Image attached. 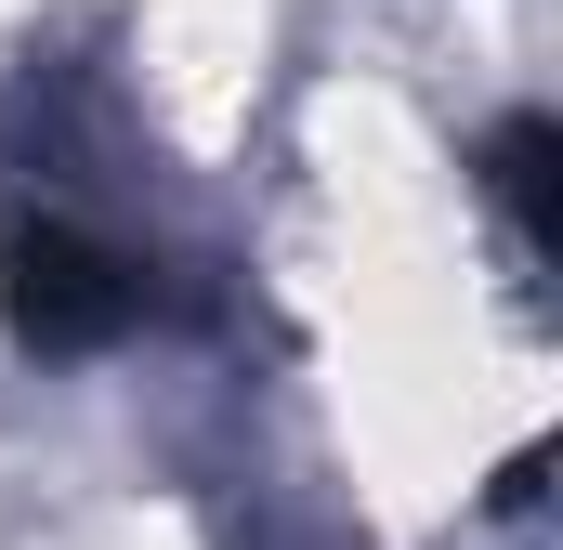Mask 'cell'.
<instances>
[{"label":"cell","mask_w":563,"mask_h":550,"mask_svg":"<svg viewBox=\"0 0 563 550\" xmlns=\"http://www.w3.org/2000/svg\"><path fill=\"white\" fill-rule=\"evenodd\" d=\"M170 301H184L170 263L132 223H106L92 197H66V184L13 197V223H0V328H13V354H40V367L119 354L144 328H170Z\"/></svg>","instance_id":"1"}]
</instances>
